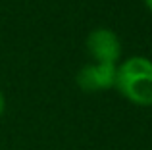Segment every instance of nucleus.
Wrapping results in <instances>:
<instances>
[{
    "label": "nucleus",
    "mask_w": 152,
    "mask_h": 150,
    "mask_svg": "<svg viewBox=\"0 0 152 150\" xmlns=\"http://www.w3.org/2000/svg\"><path fill=\"white\" fill-rule=\"evenodd\" d=\"M115 89L135 106H152V60L133 56L118 66Z\"/></svg>",
    "instance_id": "1"
},
{
    "label": "nucleus",
    "mask_w": 152,
    "mask_h": 150,
    "mask_svg": "<svg viewBox=\"0 0 152 150\" xmlns=\"http://www.w3.org/2000/svg\"><path fill=\"white\" fill-rule=\"evenodd\" d=\"M118 64H87L77 73V85L85 92H100L115 87Z\"/></svg>",
    "instance_id": "2"
},
{
    "label": "nucleus",
    "mask_w": 152,
    "mask_h": 150,
    "mask_svg": "<svg viewBox=\"0 0 152 150\" xmlns=\"http://www.w3.org/2000/svg\"><path fill=\"white\" fill-rule=\"evenodd\" d=\"M87 48L96 64H118L121 42L110 29H96L87 37Z\"/></svg>",
    "instance_id": "3"
},
{
    "label": "nucleus",
    "mask_w": 152,
    "mask_h": 150,
    "mask_svg": "<svg viewBox=\"0 0 152 150\" xmlns=\"http://www.w3.org/2000/svg\"><path fill=\"white\" fill-rule=\"evenodd\" d=\"M4 108H6V100H4V94H2V90H0V116L4 114Z\"/></svg>",
    "instance_id": "4"
},
{
    "label": "nucleus",
    "mask_w": 152,
    "mask_h": 150,
    "mask_svg": "<svg viewBox=\"0 0 152 150\" xmlns=\"http://www.w3.org/2000/svg\"><path fill=\"white\" fill-rule=\"evenodd\" d=\"M145 4H146V8H148V10H152V0H145Z\"/></svg>",
    "instance_id": "5"
}]
</instances>
